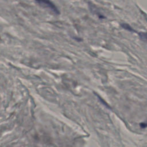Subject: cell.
Segmentation results:
<instances>
[{
  "mask_svg": "<svg viewBox=\"0 0 147 147\" xmlns=\"http://www.w3.org/2000/svg\"><path fill=\"white\" fill-rule=\"evenodd\" d=\"M35 1L40 5L49 9L55 14H59L60 13V11L57 8V7L50 0H35Z\"/></svg>",
  "mask_w": 147,
  "mask_h": 147,
  "instance_id": "obj_1",
  "label": "cell"
},
{
  "mask_svg": "<svg viewBox=\"0 0 147 147\" xmlns=\"http://www.w3.org/2000/svg\"><path fill=\"white\" fill-rule=\"evenodd\" d=\"M121 27H122L123 29L129 30L130 32H135L136 31L134 30V29H133L129 24H121Z\"/></svg>",
  "mask_w": 147,
  "mask_h": 147,
  "instance_id": "obj_2",
  "label": "cell"
},
{
  "mask_svg": "<svg viewBox=\"0 0 147 147\" xmlns=\"http://www.w3.org/2000/svg\"><path fill=\"white\" fill-rule=\"evenodd\" d=\"M138 35H139L140 37L141 40H142L143 41H146V34L145 33L140 32V33H139Z\"/></svg>",
  "mask_w": 147,
  "mask_h": 147,
  "instance_id": "obj_3",
  "label": "cell"
}]
</instances>
